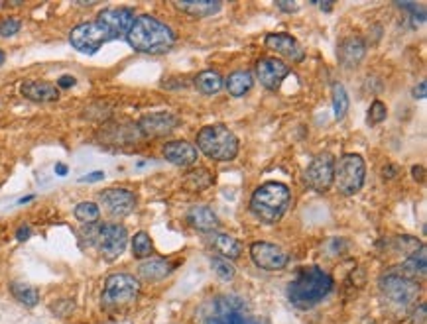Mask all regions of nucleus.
I'll use <instances>...</instances> for the list:
<instances>
[{
    "label": "nucleus",
    "mask_w": 427,
    "mask_h": 324,
    "mask_svg": "<svg viewBox=\"0 0 427 324\" xmlns=\"http://www.w3.org/2000/svg\"><path fill=\"white\" fill-rule=\"evenodd\" d=\"M134 52L146 55H160L170 52L176 43V33L165 24L150 14H140L132 22L124 38Z\"/></svg>",
    "instance_id": "obj_1"
},
{
    "label": "nucleus",
    "mask_w": 427,
    "mask_h": 324,
    "mask_svg": "<svg viewBox=\"0 0 427 324\" xmlns=\"http://www.w3.org/2000/svg\"><path fill=\"white\" fill-rule=\"evenodd\" d=\"M335 281L327 271L321 270L317 265H307L299 268L294 279L287 285V299L297 309H311L333 291Z\"/></svg>",
    "instance_id": "obj_2"
},
{
    "label": "nucleus",
    "mask_w": 427,
    "mask_h": 324,
    "mask_svg": "<svg viewBox=\"0 0 427 324\" xmlns=\"http://www.w3.org/2000/svg\"><path fill=\"white\" fill-rule=\"evenodd\" d=\"M197 324H266L248 302L237 295H219L199 307Z\"/></svg>",
    "instance_id": "obj_3"
},
{
    "label": "nucleus",
    "mask_w": 427,
    "mask_h": 324,
    "mask_svg": "<svg viewBox=\"0 0 427 324\" xmlns=\"http://www.w3.org/2000/svg\"><path fill=\"white\" fill-rule=\"evenodd\" d=\"M292 205V191L287 185L268 181L260 185L250 196V213L264 224H276L282 220Z\"/></svg>",
    "instance_id": "obj_4"
},
{
    "label": "nucleus",
    "mask_w": 427,
    "mask_h": 324,
    "mask_svg": "<svg viewBox=\"0 0 427 324\" xmlns=\"http://www.w3.org/2000/svg\"><path fill=\"white\" fill-rule=\"evenodd\" d=\"M195 148H199L213 162H232L239 155L241 144L234 132L225 124H209L199 130Z\"/></svg>",
    "instance_id": "obj_5"
},
{
    "label": "nucleus",
    "mask_w": 427,
    "mask_h": 324,
    "mask_svg": "<svg viewBox=\"0 0 427 324\" xmlns=\"http://www.w3.org/2000/svg\"><path fill=\"white\" fill-rule=\"evenodd\" d=\"M378 289L382 293L384 301L394 309H410L419 295V283L402 275L400 271H390L378 279Z\"/></svg>",
    "instance_id": "obj_6"
},
{
    "label": "nucleus",
    "mask_w": 427,
    "mask_h": 324,
    "mask_svg": "<svg viewBox=\"0 0 427 324\" xmlns=\"http://www.w3.org/2000/svg\"><path fill=\"white\" fill-rule=\"evenodd\" d=\"M366 179V163L359 153H345L335 162V173H333V185L337 191L345 196L357 194L362 189Z\"/></svg>",
    "instance_id": "obj_7"
},
{
    "label": "nucleus",
    "mask_w": 427,
    "mask_h": 324,
    "mask_svg": "<svg viewBox=\"0 0 427 324\" xmlns=\"http://www.w3.org/2000/svg\"><path fill=\"white\" fill-rule=\"evenodd\" d=\"M140 295V281L130 273H112L105 281L100 302L105 309H119L130 304Z\"/></svg>",
    "instance_id": "obj_8"
},
{
    "label": "nucleus",
    "mask_w": 427,
    "mask_h": 324,
    "mask_svg": "<svg viewBox=\"0 0 427 324\" xmlns=\"http://www.w3.org/2000/svg\"><path fill=\"white\" fill-rule=\"evenodd\" d=\"M109 42V33L103 30V26L97 20L81 22L69 33L71 47H75L79 54L85 55H95L105 43Z\"/></svg>",
    "instance_id": "obj_9"
},
{
    "label": "nucleus",
    "mask_w": 427,
    "mask_h": 324,
    "mask_svg": "<svg viewBox=\"0 0 427 324\" xmlns=\"http://www.w3.org/2000/svg\"><path fill=\"white\" fill-rule=\"evenodd\" d=\"M99 252L107 261H114L122 256V252L128 246V230L117 224V222H109V224H100L99 232H97V242Z\"/></svg>",
    "instance_id": "obj_10"
},
{
    "label": "nucleus",
    "mask_w": 427,
    "mask_h": 324,
    "mask_svg": "<svg viewBox=\"0 0 427 324\" xmlns=\"http://www.w3.org/2000/svg\"><path fill=\"white\" fill-rule=\"evenodd\" d=\"M333 173H335V160L331 153H321L313 157V162L307 165L304 173V181L309 189L317 193H327L333 187Z\"/></svg>",
    "instance_id": "obj_11"
},
{
    "label": "nucleus",
    "mask_w": 427,
    "mask_h": 324,
    "mask_svg": "<svg viewBox=\"0 0 427 324\" xmlns=\"http://www.w3.org/2000/svg\"><path fill=\"white\" fill-rule=\"evenodd\" d=\"M97 22L103 26V30L109 33L110 42L124 40L134 22V10L126 6H109L99 12Z\"/></svg>",
    "instance_id": "obj_12"
},
{
    "label": "nucleus",
    "mask_w": 427,
    "mask_h": 324,
    "mask_svg": "<svg viewBox=\"0 0 427 324\" xmlns=\"http://www.w3.org/2000/svg\"><path fill=\"white\" fill-rule=\"evenodd\" d=\"M250 258L256 268L264 271H282L290 261V256L284 249L270 242H254L250 246Z\"/></svg>",
    "instance_id": "obj_13"
},
{
    "label": "nucleus",
    "mask_w": 427,
    "mask_h": 324,
    "mask_svg": "<svg viewBox=\"0 0 427 324\" xmlns=\"http://www.w3.org/2000/svg\"><path fill=\"white\" fill-rule=\"evenodd\" d=\"M99 201L100 205L105 206V210L114 218L128 216L136 208V193L130 189H122V187L103 191L99 194Z\"/></svg>",
    "instance_id": "obj_14"
},
{
    "label": "nucleus",
    "mask_w": 427,
    "mask_h": 324,
    "mask_svg": "<svg viewBox=\"0 0 427 324\" xmlns=\"http://www.w3.org/2000/svg\"><path fill=\"white\" fill-rule=\"evenodd\" d=\"M177 126H179V118L167 110L144 114L138 122V130L146 138H164L167 134H172Z\"/></svg>",
    "instance_id": "obj_15"
},
{
    "label": "nucleus",
    "mask_w": 427,
    "mask_h": 324,
    "mask_svg": "<svg viewBox=\"0 0 427 324\" xmlns=\"http://www.w3.org/2000/svg\"><path fill=\"white\" fill-rule=\"evenodd\" d=\"M287 75H290V67L282 59L266 57L256 63V77H258L260 85L266 86L268 91H278Z\"/></svg>",
    "instance_id": "obj_16"
},
{
    "label": "nucleus",
    "mask_w": 427,
    "mask_h": 324,
    "mask_svg": "<svg viewBox=\"0 0 427 324\" xmlns=\"http://www.w3.org/2000/svg\"><path fill=\"white\" fill-rule=\"evenodd\" d=\"M264 43L276 54L284 55L285 59H290L292 63H301L306 59V49L290 33H268Z\"/></svg>",
    "instance_id": "obj_17"
},
{
    "label": "nucleus",
    "mask_w": 427,
    "mask_h": 324,
    "mask_svg": "<svg viewBox=\"0 0 427 324\" xmlns=\"http://www.w3.org/2000/svg\"><path fill=\"white\" fill-rule=\"evenodd\" d=\"M162 153L164 157L170 163H174L177 167H189L193 163L197 162L199 151L193 144H189L186 140H174L164 144L162 148Z\"/></svg>",
    "instance_id": "obj_18"
},
{
    "label": "nucleus",
    "mask_w": 427,
    "mask_h": 324,
    "mask_svg": "<svg viewBox=\"0 0 427 324\" xmlns=\"http://www.w3.org/2000/svg\"><path fill=\"white\" fill-rule=\"evenodd\" d=\"M337 55H339V63L343 65L345 69H354V67L361 65L364 55H366V43H364V40L354 38V36L345 38V40L339 43Z\"/></svg>",
    "instance_id": "obj_19"
},
{
    "label": "nucleus",
    "mask_w": 427,
    "mask_h": 324,
    "mask_svg": "<svg viewBox=\"0 0 427 324\" xmlns=\"http://www.w3.org/2000/svg\"><path fill=\"white\" fill-rule=\"evenodd\" d=\"M20 93L33 102H54L59 98V88L50 81H24Z\"/></svg>",
    "instance_id": "obj_20"
},
{
    "label": "nucleus",
    "mask_w": 427,
    "mask_h": 324,
    "mask_svg": "<svg viewBox=\"0 0 427 324\" xmlns=\"http://www.w3.org/2000/svg\"><path fill=\"white\" fill-rule=\"evenodd\" d=\"M186 220L189 222V226L195 228V230H201V232H215L220 224L219 216L213 213V208L203 205L191 206L187 210Z\"/></svg>",
    "instance_id": "obj_21"
},
{
    "label": "nucleus",
    "mask_w": 427,
    "mask_h": 324,
    "mask_svg": "<svg viewBox=\"0 0 427 324\" xmlns=\"http://www.w3.org/2000/svg\"><path fill=\"white\" fill-rule=\"evenodd\" d=\"M209 244H211V248L219 252L220 258L229 259V261L241 258L242 254L241 242H239L237 238L229 236V234H223V232H209Z\"/></svg>",
    "instance_id": "obj_22"
},
{
    "label": "nucleus",
    "mask_w": 427,
    "mask_h": 324,
    "mask_svg": "<svg viewBox=\"0 0 427 324\" xmlns=\"http://www.w3.org/2000/svg\"><path fill=\"white\" fill-rule=\"evenodd\" d=\"M174 270H176L174 263H170V261H165V259L148 258L144 259L142 263L138 265V275H140V279L144 281H162Z\"/></svg>",
    "instance_id": "obj_23"
},
{
    "label": "nucleus",
    "mask_w": 427,
    "mask_h": 324,
    "mask_svg": "<svg viewBox=\"0 0 427 324\" xmlns=\"http://www.w3.org/2000/svg\"><path fill=\"white\" fill-rule=\"evenodd\" d=\"M176 8L193 16V18H209V16L217 14L223 8V4L217 0H199V2L193 0V2H176Z\"/></svg>",
    "instance_id": "obj_24"
},
{
    "label": "nucleus",
    "mask_w": 427,
    "mask_h": 324,
    "mask_svg": "<svg viewBox=\"0 0 427 324\" xmlns=\"http://www.w3.org/2000/svg\"><path fill=\"white\" fill-rule=\"evenodd\" d=\"M427 254H426V248L424 246H419L417 249H414L407 258H405V261L402 263V275H405V277H410V279H416L417 277H424L426 275V270H427Z\"/></svg>",
    "instance_id": "obj_25"
},
{
    "label": "nucleus",
    "mask_w": 427,
    "mask_h": 324,
    "mask_svg": "<svg viewBox=\"0 0 427 324\" xmlns=\"http://www.w3.org/2000/svg\"><path fill=\"white\" fill-rule=\"evenodd\" d=\"M252 85H254V75H252L250 71H234L225 81V86H227L229 95L234 98L244 97L252 88Z\"/></svg>",
    "instance_id": "obj_26"
},
{
    "label": "nucleus",
    "mask_w": 427,
    "mask_h": 324,
    "mask_svg": "<svg viewBox=\"0 0 427 324\" xmlns=\"http://www.w3.org/2000/svg\"><path fill=\"white\" fill-rule=\"evenodd\" d=\"M225 85L223 77L213 71V69H207V71H201L197 77H195V88H197L201 95L205 97H211V95H217L220 88Z\"/></svg>",
    "instance_id": "obj_27"
},
{
    "label": "nucleus",
    "mask_w": 427,
    "mask_h": 324,
    "mask_svg": "<svg viewBox=\"0 0 427 324\" xmlns=\"http://www.w3.org/2000/svg\"><path fill=\"white\" fill-rule=\"evenodd\" d=\"M10 293L16 301L20 302V304H24V307H28V309H32V307H36V304L40 302V291H38L33 285H30V283L12 281Z\"/></svg>",
    "instance_id": "obj_28"
},
{
    "label": "nucleus",
    "mask_w": 427,
    "mask_h": 324,
    "mask_svg": "<svg viewBox=\"0 0 427 324\" xmlns=\"http://www.w3.org/2000/svg\"><path fill=\"white\" fill-rule=\"evenodd\" d=\"M73 215H75V218L81 224L91 226V224H97V222H99L100 208L99 205L93 203V201H83V203H79V205L75 206Z\"/></svg>",
    "instance_id": "obj_29"
},
{
    "label": "nucleus",
    "mask_w": 427,
    "mask_h": 324,
    "mask_svg": "<svg viewBox=\"0 0 427 324\" xmlns=\"http://www.w3.org/2000/svg\"><path fill=\"white\" fill-rule=\"evenodd\" d=\"M153 254L152 238L146 232H136L132 238V256L136 259H148Z\"/></svg>",
    "instance_id": "obj_30"
},
{
    "label": "nucleus",
    "mask_w": 427,
    "mask_h": 324,
    "mask_svg": "<svg viewBox=\"0 0 427 324\" xmlns=\"http://www.w3.org/2000/svg\"><path fill=\"white\" fill-rule=\"evenodd\" d=\"M333 110H335V118L343 120L349 112V95L345 91V86L340 83L333 85Z\"/></svg>",
    "instance_id": "obj_31"
},
{
    "label": "nucleus",
    "mask_w": 427,
    "mask_h": 324,
    "mask_svg": "<svg viewBox=\"0 0 427 324\" xmlns=\"http://www.w3.org/2000/svg\"><path fill=\"white\" fill-rule=\"evenodd\" d=\"M186 183L191 189H195V191H203V189H207L209 185L213 183V177H211V173L205 167H199V169H193V171L187 173Z\"/></svg>",
    "instance_id": "obj_32"
},
{
    "label": "nucleus",
    "mask_w": 427,
    "mask_h": 324,
    "mask_svg": "<svg viewBox=\"0 0 427 324\" xmlns=\"http://www.w3.org/2000/svg\"><path fill=\"white\" fill-rule=\"evenodd\" d=\"M211 268H213V271L217 273V277L223 281H230L234 279V275H237V270H234V265L230 263L229 259L220 258V256H215V258H211Z\"/></svg>",
    "instance_id": "obj_33"
},
{
    "label": "nucleus",
    "mask_w": 427,
    "mask_h": 324,
    "mask_svg": "<svg viewBox=\"0 0 427 324\" xmlns=\"http://www.w3.org/2000/svg\"><path fill=\"white\" fill-rule=\"evenodd\" d=\"M20 28H22V22L18 20V18L8 16V18L0 20V36H2V38H12V36H16V33L20 32Z\"/></svg>",
    "instance_id": "obj_34"
},
{
    "label": "nucleus",
    "mask_w": 427,
    "mask_h": 324,
    "mask_svg": "<svg viewBox=\"0 0 427 324\" xmlns=\"http://www.w3.org/2000/svg\"><path fill=\"white\" fill-rule=\"evenodd\" d=\"M386 116H388L386 105H384L382 100H374L373 105H370V110H368V122L370 124H380V122L386 120Z\"/></svg>",
    "instance_id": "obj_35"
},
{
    "label": "nucleus",
    "mask_w": 427,
    "mask_h": 324,
    "mask_svg": "<svg viewBox=\"0 0 427 324\" xmlns=\"http://www.w3.org/2000/svg\"><path fill=\"white\" fill-rule=\"evenodd\" d=\"M398 6L402 10L410 12L412 18H417L419 16V22L426 20V6L424 4H416V2H398Z\"/></svg>",
    "instance_id": "obj_36"
},
{
    "label": "nucleus",
    "mask_w": 427,
    "mask_h": 324,
    "mask_svg": "<svg viewBox=\"0 0 427 324\" xmlns=\"http://www.w3.org/2000/svg\"><path fill=\"white\" fill-rule=\"evenodd\" d=\"M103 179H105V171H93L89 175L79 177V183H97V181H103Z\"/></svg>",
    "instance_id": "obj_37"
},
{
    "label": "nucleus",
    "mask_w": 427,
    "mask_h": 324,
    "mask_svg": "<svg viewBox=\"0 0 427 324\" xmlns=\"http://www.w3.org/2000/svg\"><path fill=\"white\" fill-rule=\"evenodd\" d=\"M77 79L71 75H63L57 79V88H71V86H75Z\"/></svg>",
    "instance_id": "obj_38"
},
{
    "label": "nucleus",
    "mask_w": 427,
    "mask_h": 324,
    "mask_svg": "<svg viewBox=\"0 0 427 324\" xmlns=\"http://www.w3.org/2000/svg\"><path fill=\"white\" fill-rule=\"evenodd\" d=\"M30 236H32V228L30 226H20L16 230V240L18 242H26Z\"/></svg>",
    "instance_id": "obj_39"
},
{
    "label": "nucleus",
    "mask_w": 427,
    "mask_h": 324,
    "mask_svg": "<svg viewBox=\"0 0 427 324\" xmlns=\"http://www.w3.org/2000/svg\"><path fill=\"white\" fill-rule=\"evenodd\" d=\"M426 321V302H421L419 307H417L416 311H414V323H424Z\"/></svg>",
    "instance_id": "obj_40"
},
{
    "label": "nucleus",
    "mask_w": 427,
    "mask_h": 324,
    "mask_svg": "<svg viewBox=\"0 0 427 324\" xmlns=\"http://www.w3.org/2000/svg\"><path fill=\"white\" fill-rule=\"evenodd\" d=\"M426 88H427L426 81H419V85L414 86V97H416V98H426V95H427Z\"/></svg>",
    "instance_id": "obj_41"
},
{
    "label": "nucleus",
    "mask_w": 427,
    "mask_h": 324,
    "mask_svg": "<svg viewBox=\"0 0 427 324\" xmlns=\"http://www.w3.org/2000/svg\"><path fill=\"white\" fill-rule=\"evenodd\" d=\"M382 175L384 179H394L396 175H398V167L396 165H386L382 169Z\"/></svg>",
    "instance_id": "obj_42"
},
{
    "label": "nucleus",
    "mask_w": 427,
    "mask_h": 324,
    "mask_svg": "<svg viewBox=\"0 0 427 324\" xmlns=\"http://www.w3.org/2000/svg\"><path fill=\"white\" fill-rule=\"evenodd\" d=\"M276 6H278L280 10H284V12H296L297 10L296 2H276Z\"/></svg>",
    "instance_id": "obj_43"
},
{
    "label": "nucleus",
    "mask_w": 427,
    "mask_h": 324,
    "mask_svg": "<svg viewBox=\"0 0 427 324\" xmlns=\"http://www.w3.org/2000/svg\"><path fill=\"white\" fill-rule=\"evenodd\" d=\"M424 173H426V169H424L421 165H416V167H412V175H414V179H416V181H424V177H426Z\"/></svg>",
    "instance_id": "obj_44"
},
{
    "label": "nucleus",
    "mask_w": 427,
    "mask_h": 324,
    "mask_svg": "<svg viewBox=\"0 0 427 324\" xmlns=\"http://www.w3.org/2000/svg\"><path fill=\"white\" fill-rule=\"evenodd\" d=\"M67 171H69V169H67L66 163H55V173H57L59 177H66Z\"/></svg>",
    "instance_id": "obj_45"
},
{
    "label": "nucleus",
    "mask_w": 427,
    "mask_h": 324,
    "mask_svg": "<svg viewBox=\"0 0 427 324\" xmlns=\"http://www.w3.org/2000/svg\"><path fill=\"white\" fill-rule=\"evenodd\" d=\"M28 201H33V194H30V196H24V199H20V201H18V203H20V205H24V203H28Z\"/></svg>",
    "instance_id": "obj_46"
},
{
    "label": "nucleus",
    "mask_w": 427,
    "mask_h": 324,
    "mask_svg": "<svg viewBox=\"0 0 427 324\" xmlns=\"http://www.w3.org/2000/svg\"><path fill=\"white\" fill-rule=\"evenodd\" d=\"M4 61H6V54H4V52L0 49V67H2V63H4Z\"/></svg>",
    "instance_id": "obj_47"
},
{
    "label": "nucleus",
    "mask_w": 427,
    "mask_h": 324,
    "mask_svg": "<svg viewBox=\"0 0 427 324\" xmlns=\"http://www.w3.org/2000/svg\"><path fill=\"white\" fill-rule=\"evenodd\" d=\"M321 10L329 12V10H331V4H321Z\"/></svg>",
    "instance_id": "obj_48"
},
{
    "label": "nucleus",
    "mask_w": 427,
    "mask_h": 324,
    "mask_svg": "<svg viewBox=\"0 0 427 324\" xmlns=\"http://www.w3.org/2000/svg\"><path fill=\"white\" fill-rule=\"evenodd\" d=\"M368 324H374V323H368Z\"/></svg>",
    "instance_id": "obj_49"
}]
</instances>
